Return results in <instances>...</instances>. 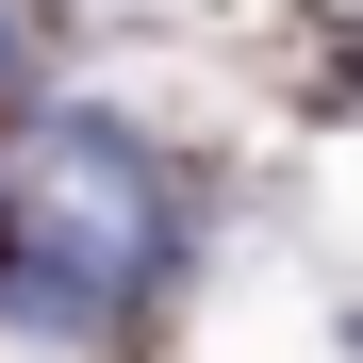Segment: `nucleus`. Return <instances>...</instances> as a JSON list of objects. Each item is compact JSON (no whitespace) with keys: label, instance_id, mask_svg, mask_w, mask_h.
Instances as JSON below:
<instances>
[{"label":"nucleus","instance_id":"f257e3e1","mask_svg":"<svg viewBox=\"0 0 363 363\" xmlns=\"http://www.w3.org/2000/svg\"><path fill=\"white\" fill-rule=\"evenodd\" d=\"M17 215H33V248L67 264V297H50V314H133V297L165 281V248H182L165 165H149L133 133H99V116H67V133L17 165Z\"/></svg>","mask_w":363,"mask_h":363}]
</instances>
